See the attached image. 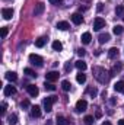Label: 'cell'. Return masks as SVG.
I'll return each instance as SVG.
<instances>
[{
  "instance_id": "obj_25",
  "label": "cell",
  "mask_w": 124,
  "mask_h": 125,
  "mask_svg": "<svg viewBox=\"0 0 124 125\" xmlns=\"http://www.w3.org/2000/svg\"><path fill=\"white\" fill-rule=\"evenodd\" d=\"M124 31V28L121 26V25H115L114 28H112V32H114V35H121Z\"/></svg>"
},
{
  "instance_id": "obj_41",
  "label": "cell",
  "mask_w": 124,
  "mask_h": 125,
  "mask_svg": "<svg viewBox=\"0 0 124 125\" xmlns=\"http://www.w3.org/2000/svg\"><path fill=\"white\" fill-rule=\"evenodd\" d=\"M118 125H124V119H120L118 121Z\"/></svg>"
},
{
  "instance_id": "obj_26",
  "label": "cell",
  "mask_w": 124,
  "mask_h": 125,
  "mask_svg": "<svg viewBox=\"0 0 124 125\" xmlns=\"http://www.w3.org/2000/svg\"><path fill=\"white\" fill-rule=\"evenodd\" d=\"M53 50H54V51H62L63 44L60 42V41H54V42H53Z\"/></svg>"
},
{
  "instance_id": "obj_11",
  "label": "cell",
  "mask_w": 124,
  "mask_h": 125,
  "mask_svg": "<svg viewBox=\"0 0 124 125\" xmlns=\"http://www.w3.org/2000/svg\"><path fill=\"white\" fill-rule=\"evenodd\" d=\"M118 55H120V51H118V48H117V47H112V48H110V51H108V57H110L111 60H115V58H118Z\"/></svg>"
},
{
  "instance_id": "obj_13",
  "label": "cell",
  "mask_w": 124,
  "mask_h": 125,
  "mask_svg": "<svg viewBox=\"0 0 124 125\" xmlns=\"http://www.w3.org/2000/svg\"><path fill=\"white\" fill-rule=\"evenodd\" d=\"M31 115L34 118H39V116H41V108H39L38 105L31 106Z\"/></svg>"
},
{
  "instance_id": "obj_3",
  "label": "cell",
  "mask_w": 124,
  "mask_h": 125,
  "mask_svg": "<svg viewBox=\"0 0 124 125\" xmlns=\"http://www.w3.org/2000/svg\"><path fill=\"white\" fill-rule=\"evenodd\" d=\"M29 62H31L32 65L41 67V65H42V62H44V60H42V57H41V55H38V54H31V55H29Z\"/></svg>"
},
{
  "instance_id": "obj_40",
  "label": "cell",
  "mask_w": 124,
  "mask_h": 125,
  "mask_svg": "<svg viewBox=\"0 0 124 125\" xmlns=\"http://www.w3.org/2000/svg\"><path fill=\"white\" fill-rule=\"evenodd\" d=\"M115 103H117V100H115V99L112 97V99H111V105H115Z\"/></svg>"
},
{
  "instance_id": "obj_10",
  "label": "cell",
  "mask_w": 124,
  "mask_h": 125,
  "mask_svg": "<svg viewBox=\"0 0 124 125\" xmlns=\"http://www.w3.org/2000/svg\"><path fill=\"white\" fill-rule=\"evenodd\" d=\"M72 22H73L74 25H82V23H83V16H82L80 13H73V15H72Z\"/></svg>"
},
{
  "instance_id": "obj_21",
  "label": "cell",
  "mask_w": 124,
  "mask_h": 125,
  "mask_svg": "<svg viewBox=\"0 0 124 125\" xmlns=\"http://www.w3.org/2000/svg\"><path fill=\"white\" fill-rule=\"evenodd\" d=\"M74 65H76V68H79L80 71H85V70L88 68V65H86V62H85V61H82V60H79V61H76V64H74Z\"/></svg>"
},
{
  "instance_id": "obj_12",
  "label": "cell",
  "mask_w": 124,
  "mask_h": 125,
  "mask_svg": "<svg viewBox=\"0 0 124 125\" xmlns=\"http://www.w3.org/2000/svg\"><path fill=\"white\" fill-rule=\"evenodd\" d=\"M3 93H4V96H13V94L16 93V89L12 86V84H9V86H4V90H3Z\"/></svg>"
},
{
  "instance_id": "obj_1",
  "label": "cell",
  "mask_w": 124,
  "mask_h": 125,
  "mask_svg": "<svg viewBox=\"0 0 124 125\" xmlns=\"http://www.w3.org/2000/svg\"><path fill=\"white\" fill-rule=\"evenodd\" d=\"M92 71H93L95 79H96L99 83H102V84H107V83H108L111 74H108V73L105 71V68H102V67H93Z\"/></svg>"
},
{
  "instance_id": "obj_32",
  "label": "cell",
  "mask_w": 124,
  "mask_h": 125,
  "mask_svg": "<svg viewBox=\"0 0 124 125\" xmlns=\"http://www.w3.org/2000/svg\"><path fill=\"white\" fill-rule=\"evenodd\" d=\"M88 93L91 94V96H92V97H95V96H96V94H98V90H96V89H95V87H93V89H88Z\"/></svg>"
},
{
  "instance_id": "obj_27",
  "label": "cell",
  "mask_w": 124,
  "mask_h": 125,
  "mask_svg": "<svg viewBox=\"0 0 124 125\" xmlns=\"http://www.w3.org/2000/svg\"><path fill=\"white\" fill-rule=\"evenodd\" d=\"M115 15H117V16H123L124 18V6L123 4H120V6L115 7Z\"/></svg>"
},
{
  "instance_id": "obj_39",
  "label": "cell",
  "mask_w": 124,
  "mask_h": 125,
  "mask_svg": "<svg viewBox=\"0 0 124 125\" xmlns=\"http://www.w3.org/2000/svg\"><path fill=\"white\" fill-rule=\"evenodd\" d=\"M102 10V3H98V12H101Z\"/></svg>"
},
{
  "instance_id": "obj_37",
  "label": "cell",
  "mask_w": 124,
  "mask_h": 125,
  "mask_svg": "<svg viewBox=\"0 0 124 125\" xmlns=\"http://www.w3.org/2000/svg\"><path fill=\"white\" fill-rule=\"evenodd\" d=\"M6 108H7V105H6V102H3V103H1V114L6 112Z\"/></svg>"
},
{
  "instance_id": "obj_28",
  "label": "cell",
  "mask_w": 124,
  "mask_h": 125,
  "mask_svg": "<svg viewBox=\"0 0 124 125\" xmlns=\"http://www.w3.org/2000/svg\"><path fill=\"white\" fill-rule=\"evenodd\" d=\"M44 87H45V90H50V92H54V90H56V86H54L51 82H45Z\"/></svg>"
},
{
  "instance_id": "obj_24",
  "label": "cell",
  "mask_w": 124,
  "mask_h": 125,
  "mask_svg": "<svg viewBox=\"0 0 124 125\" xmlns=\"http://www.w3.org/2000/svg\"><path fill=\"white\" fill-rule=\"evenodd\" d=\"M76 80H77V83H80V84H83V83L86 82V76H85V74H83V73L80 71V73H79V74L76 76Z\"/></svg>"
},
{
  "instance_id": "obj_30",
  "label": "cell",
  "mask_w": 124,
  "mask_h": 125,
  "mask_svg": "<svg viewBox=\"0 0 124 125\" xmlns=\"http://www.w3.org/2000/svg\"><path fill=\"white\" fill-rule=\"evenodd\" d=\"M24 73H25V74H28V76H31V77H37L35 71H34V70H31V68H25V70H24Z\"/></svg>"
},
{
  "instance_id": "obj_29",
  "label": "cell",
  "mask_w": 124,
  "mask_h": 125,
  "mask_svg": "<svg viewBox=\"0 0 124 125\" xmlns=\"http://www.w3.org/2000/svg\"><path fill=\"white\" fill-rule=\"evenodd\" d=\"M83 121H85V124H86V125H92L93 124V116H91V115H86Z\"/></svg>"
},
{
  "instance_id": "obj_20",
  "label": "cell",
  "mask_w": 124,
  "mask_h": 125,
  "mask_svg": "<svg viewBox=\"0 0 124 125\" xmlns=\"http://www.w3.org/2000/svg\"><path fill=\"white\" fill-rule=\"evenodd\" d=\"M45 42H47V38L41 36V38H38V39L35 41V47H38V48H42V47L45 45Z\"/></svg>"
},
{
  "instance_id": "obj_23",
  "label": "cell",
  "mask_w": 124,
  "mask_h": 125,
  "mask_svg": "<svg viewBox=\"0 0 124 125\" xmlns=\"http://www.w3.org/2000/svg\"><path fill=\"white\" fill-rule=\"evenodd\" d=\"M121 70H123V64H121V62H118V64H115V65L112 67V70H111V73H110V74H111V76H114V73H118V71H121Z\"/></svg>"
},
{
  "instance_id": "obj_34",
  "label": "cell",
  "mask_w": 124,
  "mask_h": 125,
  "mask_svg": "<svg viewBox=\"0 0 124 125\" xmlns=\"http://www.w3.org/2000/svg\"><path fill=\"white\" fill-rule=\"evenodd\" d=\"M21 106H22L24 109H25V108H29V102H28V100H24V102L21 103Z\"/></svg>"
},
{
  "instance_id": "obj_36",
  "label": "cell",
  "mask_w": 124,
  "mask_h": 125,
  "mask_svg": "<svg viewBox=\"0 0 124 125\" xmlns=\"http://www.w3.org/2000/svg\"><path fill=\"white\" fill-rule=\"evenodd\" d=\"M64 70H66V71H70V70H72V64H70V62H67V64L64 65Z\"/></svg>"
},
{
  "instance_id": "obj_15",
  "label": "cell",
  "mask_w": 124,
  "mask_h": 125,
  "mask_svg": "<svg viewBox=\"0 0 124 125\" xmlns=\"http://www.w3.org/2000/svg\"><path fill=\"white\" fill-rule=\"evenodd\" d=\"M114 90L115 92H118V93H124V82H117L115 84H114Z\"/></svg>"
},
{
  "instance_id": "obj_9",
  "label": "cell",
  "mask_w": 124,
  "mask_h": 125,
  "mask_svg": "<svg viewBox=\"0 0 124 125\" xmlns=\"http://www.w3.org/2000/svg\"><path fill=\"white\" fill-rule=\"evenodd\" d=\"M26 92H28L29 96H32V97L38 96V93H39V90H38V87H37L35 84H28V86H26Z\"/></svg>"
},
{
  "instance_id": "obj_42",
  "label": "cell",
  "mask_w": 124,
  "mask_h": 125,
  "mask_svg": "<svg viewBox=\"0 0 124 125\" xmlns=\"http://www.w3.org/2000/svg\"><path fill=\"white\" fill-rule=\"evenodd\" d=\"M102 125H111V124H110L108 121H104V124H102Z\"/></svg>"
},
{
  "instance_id": "obj_31",
  "label": "cell",
  "mask_w": 124,
  "mask_h": 125,
  "mask_svg": "<svg viewBox=\"0 0 124 125\" xmlns=\"http://www.w3.org/2000/svg\"><path fill=\"white\" fill-rule=\"evenodd\" d=\"M9 122L12 125L16 124V122H18V116H16V115H10V116H9Z\"/></svg>"
},
{
  "instance_id": "obj_6",
  "label": "cell",
  "mask_w": 124,
  "mask_h": 125,
  "mask_svg": "<svg viewBox=\"0 0 124 125\" xmlns=\"http://www.w3.org/2000/svg\"><path fill=\"white\" fill-rule=\"evenodd\" d=\"M1 16H3V19L10 21L12 16H13V9H10V7H4V9H1Z\"/></svg>"
},
{
  "instance_id": "obj_43",
  "label": "cell",
  "mask_w": 124,
  "mask_h": 125,
  "mask_svg": "<svg viewBox=\"0 0 124 125\" xmlns=\"http://www.w3.org/2000/svg\"><path fill=\"white\" fill-rule=\"evenodd\" d=\"M123 19H124V18H123Z\"/></svg>"
},
{
  "instance_id": "obj_17",
  "label": "cell",
  "mask_w": 124,
  "mask_h": 125,
  "mask_svg": "<svg viewBox=\"0 0 124 125\" xmlns=\"http://www.w3.org/2000/svg\"><path fill=\"white\" fill-rule=\"evenodd\" d=\"M6 79H7L9 82H16V80H18V74H16L15 71H7V73H6Z\"/></svg>"
},
{
  "instance_id": "obj_35",
  "label": "cell",
  "mask_w": 124,
  "mask_h": 125,
  "mask_svg": "<svg viewBox=\"0 0 124 125\" xmlns=\"http://www.w3.org/2000/svg\"><path fill=\"white\" fill-rule=\"evenodd\" d=\"M77 54H79L80 57H83V55H85V50H83V48H79V50H77Z\"/></svg>"
},
{
  "instance_id": "obj_19",
  "label": "cell",
  "mask_w": 124,
  "mask_h": 125,
  "mask_svg": "<svg viewBox=\"0 0 124 125\" xmlns=\"http://www.w3.org/2000/svg\"><path fill=\"white\" fill-rule=\"evenodd\" d=\"M69 28H70V25H69L66 21H62V22L57 23V29H60V31H67Z\"/></svg>"
},
{
  "instance_id": "obj_38",
  "label": "cell",
  "mask_w": 124,
  "mask_h": 125,
  "mask_svg": "<svg viewBox=\"0 0 124 125\" xmlns=\"http://www.w3.org/2000/svg\"><path fill=\"white\" fill-rule=\"evenodd\" d=\"M50 3H53V4H60L62 3V0H48Z\"/></svg>"
},
{
  "instance_id": "obj_33",
  "label": "cell",
  "mask_w": 124,
  "mask_h": 125,
  "mask_svg": "<svg viewBox=\"0 0 124 125\" xmlns=\"http://www.w3.org/2000/svg\"><path fill=\"white\" fill-rule=\"evenodd\" d=\"M6 35H7V28L3 26V28H1V38H6Z\"/></svg>"
},
{
  "instance_id": "obj_14",
  "label": "cell",
  "mask_w": 124,
  "mask_h": 125,
  "mask_svg": "<svg viewBox=\"0 0 124 125\" xmlns=\"http://www.w3.org/2000/svg\"><path fill=\"white\" fill-rule=\"evenodd\" d=\"M56 124H57V125H69L70 122H69V119H67V118H64L63 115H59V116L56 118Z\"/></svg>"
},
{
  "instance_id": "obj_2",
  "label": "cell",
  "mask_w": 124,
  "mask_h": 125,
  "mask_svg": "<svg viewBox=\"0 0 124 125\" xmlns=\"http://www.w3.org/2000/svg\"><path fill=\"white\" fill-rule=\"evenodd\" d=\"M57 102V97L56 96H48V97H45L44 99V109L47 111V112H51L53 111V103H56Z\"/></svg>"
},
{
  "instance_id": "obj_22",
  "label": "cell",
  "mask_w": 124,
  "mask_h": 125,
  "mask_svg": "<svg viewBox=\"0 0 124 125\" xmlns=\"http://www.w3.org/2000/svg\"><path fill=\"white\" fill-rule=\"evenodd\" d=\"M62 89L64 90V92H69V90L72 89V84H70L69 80H63L62 82Z\"/></svg>"
},
{
  "instance_id": "obj_5",
  "label": "cell",
  "mask_w": 124,
  "mask_h": 125,
  "mask_svg": "<svg viewBox=\"0 0 124 125\" xmlns=\"http://www.w3.org/2000/svg\"><path fill=\"white\" fill-rule=\"evenodd\" d=\"M44 9H45V4H44L42 1H38V3L35 4L34 15H35V16H39V15H42V13H44Z\"/></svg>"
},
{
  "instance_id": "obj_18",
  "label": "cell",
  "mask_w": 124,
  "mask_h": 125,
  "mask_svg": "<svg viewBox=\"0 0 124 125\" xmlns=\"http://www.w3.org/2000/svg\"><path fill=\"white\" fill-rule=\"evenodd\" d=\"M110 38H111V35L110 33H101L99 35V44H105V42H108L110 41Z\"/></svg>"
},
{
  "instance_id": "obj_8",
  "label": "cell",
  "mask_w": 124,
  "mask_h": 125,
  "mask_svg": "<svg viewBox=\"0 0 124 125\" xmlns=\"http://www.w3.org/2000/svg\"><path fill=\"white\" fill-rule=\"evenodd\" d=\"M86 108H88V102L85 99L77 100V103H76V111L77 112H83V111H86Z\"/></svg>"
},
{
  "instance_id": "obj_16",
  "label": "cell",
  "mask_w": 124,
  "mask_h": 125,
  "mask_svg": "<svg viewBox=\"0 0 124 125\" xmlns=\"http://www.w3.org/2000/svg\"><path fill=\"white\" fill-rule=\"evenodd\" d=\"M80 39H82V42H83V44H86V45H88V44L91 42V39H92L91 32H85V33L82 35V38H80Z\"/></svg>"
},
{
  "instance_id": "obj_7",
  "label": "cell",
  "mask_w": 124,
  "mask_h": 125,
  "mask_svg": "<svg viewBox=\"0 0 124 125\" xmlns=\"http://www.w3.org/2000/svg\"><path fill=\"white\" fill-rule=\"evenodd\" d=\"M59 73L57 71H50V73H47L45 74V82H51V83H54L56 80H59Z\"/></svg>"
},
{
  "instance_id": "obj_4",
  "label": "cell",
  "mask_w": 124,
  "mask_h": 125,
  "mask_svg": "<svg viewBox=\"0 0 124 125\" xmlns=\"http://www.w3.org/2000/svg\"><path fill=\"white\" fill-rule=\"evenodd\" d=\"M102 28H105V21L102 19V18H95V21H93V29L95 31H101Z\"/></svg>"
}]
</instances>
